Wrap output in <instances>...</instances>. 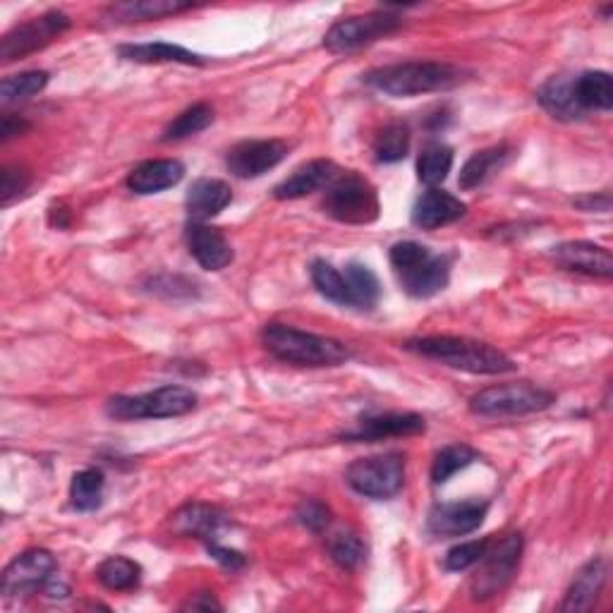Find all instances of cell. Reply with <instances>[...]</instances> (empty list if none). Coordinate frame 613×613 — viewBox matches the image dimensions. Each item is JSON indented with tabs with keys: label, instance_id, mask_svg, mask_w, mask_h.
I'll return each mask as SVG.
<instances>
[{
	"label": "cell",
	"instance_id": "6da1fadb",
	"mask_svg": "<svg viewBox=\"0 0 613 613\" xmlns=\"http://www.w3.org/2000/svg\"><path fill=\"white\" fill-rule=\"evenodd\" d=\"M406 350L420 358L434 360L450 366V370L470 374H508L515 372V362L506 352L489 346V342L458 338V336H424L406 342Z\"/></svg>",
	"mask_w": 613,
	"mask_h": 613
},
{
	"label": "cell",
	"instance_id": "7a4b0ae2",
	"mask_svg": "<svg viewBox=\"0 0 613 613\" xmlns=\"http://www.w3.org/2000/svg\"><path fill=\"white\" fill-rule=\"evenodd\" d=\"M364 82L394 99H412V96L458 87L462 70L450 63H436V60H410V63L384 65L366 72Z\"/></svg>",
	"mask_w": 613,
	"mask_h": 613
},
{
	"label": "cell",
	"instance_id": "3957f363",
	"mask_svg": "<svg viewBox=\"0 0 613 613\" xmlns=\"http://www.w3.org/2000/svg\"><path fill=\"white\" fill-rule=\"evenodd\" d=\"M262 342L266 352L274 354L276 360L298 366H338L350 360L346 342L286 324H266L262 330Z\"/></svg>",
	"mask_w": 613,
	"mask_h": 613
},
{
	"label": "cell",
	"instance_id": "277c9868",
	"mask_svg": "<svg viewBox=\"0 0 613 613\" xmlns=\"http://www.w3.org/2000/svg\"><path fill=\"white\" fill-rule=\"evenodd\" d=\"M197 408V394L185 386H161L142 396H116L108 400L106 412L120 422L168 420Z\"/></svg>",
	"mask_w": 613,
	"mask_h": 613
},
{
	"label": "cell",
	"instance_id": "5b68a950",
	"mask_svg": "<svg viewBox=\"0 0 613 613\" xmlns=\"http://www.w3.org/2000/svg\"><path fill=\"white\" fill-rule=\"evenodd\" d=\"M556 402V394L530 382L489 386L470 398V410L482 417H522L542 412Z\"/></svg>",
	"mask_w": 613,
	"mask_h": 613
},
{
	"label": "cell",
	"instance_id": "8992f818",
	"mask_svg": "<svg viewBox=\"0 0 613 613\" xmlns=\"http://www.w3.org/2000/svg\"><path fill=\"white\" fill-rule=\"evenodd\" d=\"M324 212L336 218L338 224L348 226H366L374 224L382 214V204H378V194L372 182L364 178L348 173L338 176L326 188L324 197Z\"/></svg>",
	"mask_w": 613,
	"mask_h": 613
},
{
	"label": "cell",
	"instance_id": "52a82bcc",
	"mask_svg": "<svg viewBox=\"0 0 613 613\" xmlns=\"http://www.w3.org/2000/svg\"><path fill=\"white\" fill-rule=\"evenodd\" d=\"M522 556V537L508 534L501 542H489L484 556L477 561V573L472 575L470 592L477 602L492 599L498 592L506 590V585L513 580V575L518 573Z\"/></svg>",
	"mask_w": 613,
	"mask_h": 613
},
{
	"label": "cell",
	"instance_id": "ba28073f",
	"mask_svg": "<svg viewBox=\"0 0 613 613\" xmlns=\"http://www.w3.org/2000/svg\"><path fill=\"white\" fill-rule=\"evenodd\" d=\"M346 480L354 492L366 498H394L402 489V484H406V458H402L400 453L360 458L348 468Z\"/></svg>",
	"mask_w": 613,
	"mask_h": 613
},
{
	"label": "cell",
	"instance_id": "9c48e42d",
	"mask_svg": "<svg viewBox=\"0 0 613 613\" xmlns=\"http://www.w3.org/2000/svg\"><path fill=\"white\" fill-rule=\"evenodd\" d=\"M402 27V20L390 12H370V15H354L338 20L324 36V46L330 53H350L354 48L374 44L384 36Z\"/></svg>",
	"mask_w": 613,
	"mask_h": 613
},
{
	"label": "cell",
	"instance_id": "30bf717a",
	"mask_svg": "<svg viewBox=\"0 0 613 613\" xmlns=\"http://www.w3.org/2000/svg\"><path fill=\"white\" fill-rule=\"evenodd\" d=\"M68 27H70V17L60 10L44 12L41 17L22 22L3 36V41H0V58H3V63L27 58L29 53L39 51V48L58 39Z\"/></svg>",
	"mask_w": 613,
	"mask_h": 613
},
{
	"label": "cell",
	"instance_id": "8fae6325",
	"mask_svg": "<svg viewBox=\"0 0 613 613\" xmlns=\"http://www.w3.org/2000/svg\"><path fill=\"white\" fill-rule=\"evenodd\" d=\"M58 561L51 551L32 549L24 551L10 566L3 570V594L20 597V594H36L46 590L48 582L56 578Z\"/></svg>",
	"mask_w": 613,
	"mask_h": 613
},
{
	"label": "cell",
	"instance_id": "7c38bea8",
	"mask_svg": "<svg viewBox=\"0 0 613 613\" xmlns=\"http://www.w3.org/2000/svg\"><path fill=\"white\" fill-rule=\"evenodd\" d=\"M288 154V146L278 140L240 142L228 152V170L236 178H260L276 168Z\"/></svg>",
	"mask_w": 613,
	"mask_h": 613
},
{
	"label": "cell",
	"instance_id": "4fadbf2b",
	"mask_svg": "<svg viewBox=\"0 0 613 613\" xmlns=\"http://www.w3.org/2000/svg\"><path fill=\"white\" fill-rule=\"evenodd\" d=\"M489 504L480 498L458 501V504H438L429 513L426 527L436 537H462L474 532L486 518Z\"/></svg>",
	"mask_w": 613,
	"mask_h": 613
},
{
	"label": "cell",
	"instance_id": "5bb4252c",
	"mask_svg": "<svg viewBox=\"0 0 613 613\" xmlns=\"http://www.w3.org/2000/svg\"><path fill=\"white\" fill-rule=\"evenodd\" d=\"M398 280L402 290L412 298H432L436 292L444 290L448 286L450 278V264L446 256H434L432 252H424L420 260H414L412 264L398 268Z\"/></svg>",
	"mask_w": 613,
	"mask_h": 613
},
{
	"label": "cell",
	"instance_id": "9a60e30c",
	"mask_svg": "<svg viewBox=\"0 0 613 613\" xmlns=\"http://www.w3.org/2000/svg\"><path fill=\"white\" fill-rule=\"evenodd\" d=\"M551 260L573 274H585L594 278H611L613 274L611 250L594 242H585V240L563 242L551 252Z\"/></svg>",
	"mask_w": 613,
	"mask_h": 613
},
{
	"label": "cell",
	"instance_id": "2e32d148",
	"mask_svg": "<svg viewBox=\"0 0 613 613\" xmlns=\"http://www.w3.org/2000/svg\"><path fill=\"white\" fill-rule=\"evenodd\" d=\"M424 417L414 412H386L362 417L358 426L342 438L348 441H382L394 436H414L424 432Z\"/></svg>",
	"mask_w": 613,
	"mask_h": 613
},
{
	"label": "cell",
	"instance_id": "e0dca14e",
	"mask_svg": "<svg viewBox=\"0 0 613 613\" xmlns=\"http://www.w3.org/2000/svg\"><path fill=\"white\" fill-rule=\"evenodd\" d=\"M185 238H188L190 254L197 260L202 268H206V272H220V268H226L232 262L230 242L218 228L192 220L188 226Z\"/></svg>",
	"mask_w": 613,
	"mask_h": 613
},
{
	"label": "cell",
	"instance_id": "ac0fdd59",
	"mask_svg": "<svg viewBox=\"0 0 613 613\" xmlns=\"http://www.w3.org/2000/svg\"><path fill=\"white\" fill-rule=\"evenodd\" d=\"M468 212L465 202L444 190H426L412 206V224L424 230H436L456 224Z\"/></svg>",
	"mask_w": 613,
	"mask_h": 613
},
{
	"label": "cell",
	"instance_id": "d6986e66",
	"mask_svg": "<svg viewBox=\"0 0 613 613\" xmlns=\"http://www.w3.org/2000/svg\"><path fill=\"white\" fill-rule=\"evenodd\" d=\"M338 176L340 170L334 161L316 158V161L302 164L298 170H292V176H288L280 185H276L274 194L276 200H300L316 190L328 188Z\"/></svg>",
	"mask_w": 613,
	"mask_h": 613
},
{
	"label": "cell",
	"instance_id": "ffe728a7",
	"mask_svg": "<svg viewBox=\"0 0 613 613\" xmlns=\"http://www.w3.org/2000/svg\"><path fill=\"white\" fill-rule=\"evenodd\" d=\"M182 178H185V166L178 158H152L130 170L128 188L137 194H156L176 188Z\"/></svg>",
	"mask_w": 613,
	"mask_h": 613
},
{
	"label": "cell",
	"instance_id": "44dd1931",
	"mask_svg": "<svg viewBox=\"0 0 613 613\" xmlns=\"http://www.w3.org/2000/svg\"><path fill=\"white\" fill-rule=\"evenodd\" d=\"M230 202H232V192L228 182L216 178H202L190 188L185 206L192 220L204 224V220L224 212Z\"/></svg>",
	"mask_w": 613,
	"mask_h": 613
},
{
	"label": "cell",
	"instance_id": "7402d4cb",
	"mask_svg": "<svg viewBox=\"0 0 613 613\" xmlns=\"http://www.w3.org/2000/svg\"><path fill=\"white\" fill-rule=\"evenodd\" d=\"M122 60L130 63H142V65H158V63H180V65H204L206 60L197 53L188 51V48L166 44V41H154V44H125L118 48Z\"/></svg>",
	"mask_w": 613,
	"mask_h": 613
},
{
	"label": "cell",
	"instance_id": "603a6c76",
	"mask_svg": "<svg viewBox=\"0 0 613 613\" xmlns=\"http://www.w3.org/2000/svg\"><path fill=\"white\" fill-rule=\"evenodd\" d=\"M226 525V513L206 504H188L173 515V530L182 537H197L202 542H214L220 527Z\"/></svg>",
	"mask_w": 613,
	"mask_h": 613
},
{
	"label": "cell",
	"instance_id": "cb8c5ba5",
	"mask_svg": "<svg viewBox=\"0 0 613 613\" xmlns=\"http://www.w3.org/2000/svg\"><path fill=\"white\" fill-rule=\"evenodd\" d=\"M606 582V563L604 558H592L590 563L575 575V580L570 585V590L566 594V602H563V611H587L592 609L599 592Z\"/></svg>",
	"mask_w": 613,
	"mask_h": 613
},
{
	"label": "cell",
	"instance_id": "d4e9b609",
	"mask_svg": "<svg viewBox=\"0 0 613 613\" xmlns=\"http://www.w3.org/2000/svg\"><path fill=\"white\" fill-rule=\"evenodd\" d=\"M192 3H178V0H137V3H116L106 10V20L116 24L161 20L176 12L190 10Z\"/></svg>",
	"mask_w": 613,
	"mask_h": 613
},
{
	"label": "cell",
	"instance_id": "484cf974",
	"mask_svg": "<svg viewBox=\"0 0 613 613\" xmlns=\"http://www.w3.org/2000/svg\"><path fill=\"white\" fill-rule=\"evenodd\" d=\"M510 158V146L501 144V146H492V149H484V152H477L468 164L462 166L460 170V178H458V185L462 190H474L484 185V182L496 176L501 168L508 164Z\"/></svg>",
	"mask_w": 613,
	"mask_h": 613
},
{
	"label": "cell",
	"instance_id": "4316f807",
	"mask_svg": "<svg viewBox=\"0 0 613 613\" xmlns=\"http://www.w3.org/2000/svg\"><path fill=\"white\" fill-rule=\"evenodd\" d=\"M575 77H551L542 89H539V104H542L551 116L561 120H575L585 116V110L575 101V89H573Z\"/></svg>",
	"mask_w": 613,
	"mask_h": 613
},
{
	"label": "cell",
	"instance_id": "83f0119b",
	"mask_svg": "<svg viewBox=\"0 0 613 613\" xmlns=\"http://www.w3.org/2000/svg\"><path fill=\"white\" fill-rule=\"evenodd\" d=\"M573 89L575 101L582 110H611L613 106V80L609 72H582L580 77H575Z\"/></svg>",
	"mask_w": 613,
	"mask_h": 613
},
{
	"label": "cell",
	"instance_id": "f1b7e54d",
	"mask_svg": "<svg viewBox=\"0 0 613 613\" xmlns=\"http://www.w3.org/2000/svg\"><path fill=\"white\" fill-rule=\"evenodd\" d=\"M96 578H99L106 590L130 592L137 590L142 582V566L137 561L125 556H110L101 563L99 570H96Z\"/></svg>",
	"mask_w": 613,
	"mask_h": 613
},
{
	"label": "cell",
	"instance_id": "f546056e",
	"mask_svg": "<svg viewBox=\"0 0 613 613\" xmlns=\"http://www.w3.org/2000/svg\"><path fill=\"white\" fill-rule=\"evenodd\" d=\"M342 276H346L350 288V306H358V310H372V306L378 302V296H382V286H378V278L374 276L372 268L352 262L346 266Z\"/></svg>",
	"mask_w": 613,
	"mask_h": 613
},
{
	"label": "cell",
	"instance_id": "4dcf8cb0",
	"mask_svg": "<svg viewBox=\"0 0 613 613\" xmlns=\"http://www.w3.org/2000/svg\"><path fill=\"white\" fill-rule=\"evenodd\" d=\"M450 168H453V149L441 142L426 144L420 158H417V178L429 188L441 185V182L448 178Z\"/></svg>",
	"mask_w": 613,
	"mask_h": 613
},
{
	"label": "cell",
	"instance_id": "1f68e13d",
	"mask_svg": "<svg viewBox=\"0 0 613 613\" xmlns=\"http://www.w3.org/2000/svg\"><path fill=\"white\" fill-rule=\"evenodd\" d=\"M104 486H106V477L101 470H82L75 477H72L70 484V501L72 506L82 513L96 510L101 506L104 501Z\"/></svg>",
	"mask_w": 613,
	"mask_h": 613
},
{
	"label": "cell",
	"instance_id": "d6a6232c",
	"mask_svg": "<svg viewBox=\"0 0 613 613\" xmlns=\"http://www.w3.org/2000/svg\"><path fill=\"white\" fill-rule=\"evenodd\" d=\"M48 84V72L44 70H27L20 75H10L0 82V104L10 106L17 101H27L32 96L46 89Z\"/></svg>",
	"mask_w": 613,
	"mask_h": 613
},
{
	"label": "cell",
	"instance_id": "836d02e7",
	"mask_svg": "<svg viewBox=\"0 0 613 613\" xmlns=\"http://www.w3.org/2000/svg\"><path fill=\"white\" fill-rule=\"evenodd\" d=\"M410 152V130L402 122H390L376 134L374 154L378 164H398Z\"/></svg>",
	"mask_w": 613,
	"mask_h": 613
},
{
	"label": "cell",
	"instance_id": "e575fe53",
	"mask_svg": "<svg viewBox=\"0 0 613 613\" xmlns=\"http://www.w3.org/2000/svg\"><path fill=\"white\" fill-rule=\"evenodd\" d=\"M212 122H214V108L208 104H194L188 110H182V113L170 122L164 132V140L178 142V140L194 137V134L204 132Z\"/></svg>",
	"mask_w": 613,
	"mask_h": 613
},
{
	"label": "cell",
	"instance_id": "d590c367",
	"mask_svg": "<svg viewBox=\"0 0 613 613\" xmlns=\"http://www.w3.org/2000/svg\"><path fill=\"white\" fill-rule=\"evenodd\" d=\"M312 284L314 288L322 292V296L330 302L342 304V306H350V288H348V280L342 276V272L334 264H328L324 260H316L312 264Z\"/></svg>",
	"mask_w": 613,
	"mask_h": 613
},
{
	"label": "cell",
	"instance_id": "8d00e7d4",
	"mask_svg": "<svg viewBox=\"0 0 613 613\" xmlns=\"http://www.w3.org/2000/svg\"><path fill=\"white\" fill-rule=\"evenodd\" d=\"M477 460V450H472L470 446L465 444H453L441 448L434 458L432 465V482L434 484H446L453 474L468 468Z\"/></svg>",
	"mask_w": 613,
	"mask_h": 613
},
{
	"label": "cell",
	"instance_id": "74e56055",
	"mask_svg": "<svg viewBox=\"0 0 613 613\" xmlns=\"http://www.w3.org/2000/svg\"><path fill=\"white\" fill-rule=\"evenodd\" d=\"M328 554L342 570H354L364 563L366 546L354 532H338L328 539Z\"/></svg>",
	"mask_w": 613,
	"mask_h": 613
},
{
	"label": "cell",
	"instance_id": "f35d334b",
	"mask_svg": "<svg viewBox=\"0 0 613 613\" xmlns=\"http://www.w3.org/2000/svg\"><path fill=\"white\" fill-rule=\"evenodd\" d=\"M489 542H492V539H472V542H462L458 546H453L444 558V568L460 573L477 566V561L484 556Z\"/></svg>",
	"mask_w": 613,
	"mask_h": 613
},
{
	"label": "cell",
	"instance_id": "ab89813d",
	"mask_svg": "<svg viewBox=\"0 0 613 613\" xmlns=\"http://www.w3.org/2000/svg\"><path fill=\"white\" fill-rule=\"evenodd\" d=\"M32 182V176L20 166H5L3 168V180H0V204L10 206L17 197L27 192Z\"/></svg>",
	"mask_w": 613,
	"mask_h": 613
},
{
	"label": "cell",
	"instance_id": "60d3db41",
	"mask_svg": "<svg viewBox=\"0 0 613 613\" xmlns=\"http://www.w3.org/2000/svg\"><path fill=\"white\" fill-rule=\"evenodd\" d=\"M298 520L310 532H324L330 525V510L322 504V501H304L298 510Z\"/></svg>",
	"mask_w": 613,
	"mask_h": 613
},
{
	"label": "cell",
	"instance_id": "b9f144b4",
	"mask_svg": "<svg viewBox=\"0 0 613 613\" xmlns=\"http://www.w3.org/2000/svg\"><path fill=\"white\" fill-rule=\"evenodd\" d=\"M206 549H208V554H212L218 563H224V566L230 568V570H238V568L244 566V556L240 554V551L220 546L216 539H214V542H206Z\"/></svg>",
	"mask_w": 613,
	"mask_h": 613
},
{
	"label": "cell",
	"instance_id": "7bdbcfd3",
	"mask_svg": "<svg viewBox=\"0 0 613 613\" xmlns=\"http://www.w3.org/2000/svg\"><path fill=\"white\" fill-rule=\"evenodd\" d=\"M573 204L580 206L582 212H609L611 197H609V194H599V197H594V194H587V197L573 200Z\"/></svg>",
	"mask_w": 613,
	"mask_h": 613
},
{
	"label": "cell",
	"instance_id": "ee69618b",
	"mask_svg": "<svg viewBox=\"0 0 613 613\" xmlns=\"http://www.w3.org/2000/svg\"><path fill=\"white\" fill-rule=\"evenodd\" d=\"M182 609L185 611H220L224 606L216 602V597L212 592H202V594H194Z\"/></svg>",
	"mask_w": 613,
	"mask_h": 613
},
{
	"label": "cell",
	"instance_id": "f6af8a7d",
	"mask_svg": "<svg viewBox=\"0 0 613 613\" xmlns=\"http://www.w3.org/2000/svg\"><path fill=\"white\" fill-rule=\"evenodd\" d=\"M27 128H29V125H27V122H24L22 118L3 116V122H0V134H3V142H8V140H12V137H15V134L24 132Z\"/></svg>",
	"mask_w": 613,
	"mask_h": 613
}]
</instances>
